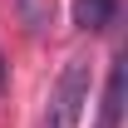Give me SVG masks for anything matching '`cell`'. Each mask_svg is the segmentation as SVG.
<instances>
[{
  "label": "cell",
  "instance_id": "7a4b0ae2",
  "mask_svg": "<svg viewBox=\"0 0 128 128\" xmlns=\"http://www.w3.org/2000/svg\"><path fill=\"white\" fill-rule=\"evenodd\" d=\"M118 20V0H74V25L79 30H108Z\"/></svg>",
  "mask_w": 128,
  "mask_h": 128
},
{
  "label": "cell",
  "instance_id": "277c9868",
  "mask_svg": "<svg viewBox=\"0 0 128 128\" xmlns=\"http://www.w3.org/2000/svg\"><path fill=\"white\" fill-rule=\"evenodd\" d=\"M0 84H5V59H0Z\"/></svg>",
  "mask_w": 128,
  "mask_h": 128
},
{
  "label": "cell",
  "instance_id": "6da1fadb",
  "mask_svg": "<svg viewBox=\"0 0 128 128\" xmlns=\"http://www.w3.org/2000/svg\"><path fill=\"white\" fill-rule=\"evenodd\" d=\"M84 108H89V59H84V54H74V59L59 69L54 89H49L44 123H40V128H79Z\"/></svg>",
  "mask_w": 128,
  "mask_h": 128
},
{
  "label": "cell",
  "instance_id": "3957f363",
  "mask_svg": "<svg viewBox=\"0 0 128 128\" xmlns=\"http://www.w3.org/2000/svg\"><path fill=\"white\" fill-rule=\"evenodd\" d=\"M15 15H20V25L40 40V34H49V25H54V0H15Z\"/></svg>",
  "mask_w": 128,
  "mask_h": 128
}]
</instances>
